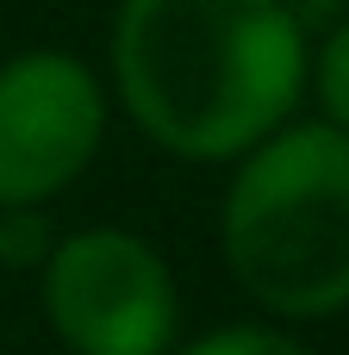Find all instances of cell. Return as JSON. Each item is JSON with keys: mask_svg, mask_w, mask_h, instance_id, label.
I'll list each match as a JSON object with an SVG mask.
<instances>
[{"mask_svg": "<svg viewBox=\"0 0 349 355\" xmlns=\"http://www.w3.org/2000/svg\"><path fill=\"white\" fill-rule=\"evenodd\" d=\"M312 37L287 0H112L106 94L169 162L231 168L306 106Z\"/></svg>", "mask_w": 349, "mask_h": 355, "instance_id": "cell-1", "label": "cell"}, {"mask_svg": "<svg viewBox=\"0 0 349 355\" xmlns=\"http://www.w3.org/2000/svg\"><path fill=\"white\" fill-rule=\"evenodd\" d=\"M37 318L69 355H169L181 343V281L144 231L75 225L37 262Z\"/></svg>", "mask_w": 349, "mask_h": 355, "instance_id": "cell-3", "label": "cell"}, {"mask_svg": "<svg viewBox=\"0 0 349 355\" xmlns=\"http://www.w3.org/2000/svg\"><path fill=\"white\" fill-rule=\"evenodd\" d=\"M112 94L69 44L0 56V212H50L106 150Z\"/></svg>", "mask_w": 349, "mask_h": 355, "instance_id": "cell-4", "label": "cell"}, {"mask_svg": "<svg viewBox=\"0 0 349 355\" xmlns=\"http://www.w3.org/2000/svg\"><path fill=\"white\" fill-rule=\"evenodd\" d=\"M219 262L287 331L349 312V137L300 112L225 168Z\"/></svg>", "mask_w": 349, "mask_h": 355, "instance_id": "cell-2", "label": "cell"}, {"mask_svg": "<svg viewBox=\"0 0 349 355\" xmlns=\"http://www.w3.org/2000/svg\"><path fill=\"white\" fill-rule=\"evenodd\" d=\"M169 355H318V349L275 318H231V324H212L200 337H181Z\"/></svg>", "mask_w": 349, "mask_h": 355, "instance_id": "cell-6", "label": "cell"}, {"mask_svg": "<svg viewBox=\"0 0 349 355\" xmlns=\"http://www.w3.org/2000/svg\"><path fill=\"white\" fill-rule=\"evenodd\" d=\"M306 100H312V119H325L331 131H343V137H349V12H343V19H331V25L312 37Z\"/></svg>", "mask_w": 349, "mask_h": 355, "instance_id": "cell-5", "label": "cell"}]
</instances>
